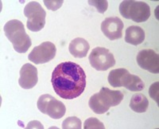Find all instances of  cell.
Returning a JSON list of instances; mask_svg holds the SVG:
<instances>
[{"instance_id":"1","label":"cell","mask_w":159,"mask_h":129,"mask_svg":"<svg viewBox=\"0 0 159 129\" xmlns=\"http://www.w3.org/2000/svg\"><path fill=\"white\" fill-rule=\"evenodd\" d=\"M55 93L65 100L75 99L86 87V74L78 64L62 62L54 69L51 79Z\"/></svg>"},{"instance_id":"2","label":"cell","mask_w":159,"mask_h":129,"mask_svg":"<svg viewBox=\"0 0 159 129\" xmlns=\"http://www.w3.org/2000/svg\"><path fill=\"white\" fill-rule=\"evenodd\" d=\"M4 32L16 52L19 53L27 52L31 46V39L25 32L22 22L17 19L10 20L4 25Z\"/></svg>"},{"instance_id":"3","label":"cell","mask_w":159,"mask_h":129,"mask_svg":"<svg viewBox=\"0 0 159 129\" xmlns=\"http://www.w3.org/2000/svg\"><path fill=\"white\" fill-rule=\"evenodd\" d=\"M119 12L123 18L135 22H146L150 16V8L148 4L133 0L122 2L119 5Z\"/></svg>"},{"instance_id":"4","label":"cell","mask_w":159,"mask_h":129,"mask_svg":"<svg viewBox=\"0 0 159 129\" xmlns=\"http://www.w3.org/2000/svg\"><path fill=\"white\" fill-rule=\"evenodd\" d=\"M24 15L27 18L26 26L33 32L42 30L45 25L46 12L38 2H30L25 7Z\"/></svg>"},{"instance_id":"5","label":"cell","mask_w":159,"mask_h":129,"mask_svg":"<svg viewBox=\"0 0 159 129\" xmlns=\"http://www.w3.org/2000/svg\"><path fill=\"white\" fill-rule=\"evenodd\" d=\"M89 59L92 67L98 71H106L116 65L114 55L104 47H96L92 49Z\"/></svg>"},{"instance_id":"6","label":"cell","mask_w":159,"mask_h":129,"mask_svg":"<svg viewBox=\"0 0 159 129\" xmlns=\"http://www.w3.org/2000/svg\"><path fill=\"white\" fill-rule=\"evenodd\" d=\"M56 52L54 44L51 42H44L32 49L28 58L36 65L47 63L54 58Z\"/></svg>"},{"instance_id":"7","label":"cell","mask_w":159,"mask_h":129,"mask_svg":"<svg viewBox=\"0 0 159 129\" xmlns=\"http://www.w3.org/2000/svg\"><path fill=\"white\" fill-rule=\"evenodd\" d=\"M138 65L142 69L152 73H159V56L153 49H143L136 58Z\"/></svg>"},{"instance_id":"8","label":"cell","mask_w":159,"mask_h":129,"mask_svg":"<svg viewBox=\"0 0 159 129\" xmlns=\"http://www.w3.org/2000/svg\"><path fill=\"white\" fill-rule=\"evenodd\" d=\"M123 22L118 17L105 18L101 23V30L111 41L118 40L123 36Z\"/></svg>"},{"instance_id":"9","label":"cell","mask_w":159,"mask_h":129,"mask_svg":"<svg viewBox=\"0 0 159 129\" xmlns=\"http://www.w3.org/2000/svg\"><path fill=\"white\" fill-rule=\"evenodd\" d=\"M38 69L31 64H25L20 69L19 85L24 89H30L38 83Z\"/></svg>"},{"instance_id":"10","label":"cell","mask_w":159,"mask_h":129,"mask_svg":"<svg viewBox=\"0 0 159 129\" xmlns=\"http://www.w3.org/2000/svg\"><path fill=\"white\" fill-rule=\"evenodd\" d=\"M103 104L110 108L111 107L119 105L123 99V94L120 91H114L106 87L101 88L99 93Z\"/></svg>"},{"instance_id":"11","label":"cell","mask_w":159,"mask_h":129,"mask_svg":"<svg viewBox=\"0 0 159 129\" xmlns=\"http://www.w3.org/2000/svg\"><path fill=\"white\" fill-rule=\"evenodd\" d=\"M120 85L132 92L142 91L145 88V84L141 78L136 75L130 74L127 70L125 71V73L122 76Z\"/></svg>"},{"instance_id":"12","label":"cell","mask_w":159,"mask_h":129,"mask_svg":"<svg viewBox=\"0 0 159 129\" xmlns=\"http://www.w3.org/2000/svg\"><path fill=\"white\" fill-rule=\"evenodd\" d=\"M90 49L89 43L82 38H76L69 44V50L76 58H83L86 57Z\"/></svg>"},{"instance_id":"13","label":"cell","mask_w":159,"mask_h":129,"mask_svg":"<svg viewBox=\"0 0 159 129\" xmlns=\"http://www.w3.org/2000/svg\"><path fill=\"white\" fill-rule=\"evenodd\" d=\"M145 39V31L137 25H130L126 30L125 42L133 46L143 43Z\"/></svg>"},{"instance_id":"14","label":"cell","mask_w":159,"mask_h":129,"mask_svg":"<svg viewBox=\"0 0 159 129\" xmlns=\"http://www.w3.org/2000/svg\"><path fill=\"white\" fill-rule=\"evenodd\" d=\"M65 113H66V108L65 104L60 100L55 99L54 97H52L49 100L45 110V114L48 115L50 118L55 120L62 118L65 116Z\"/></svg>"},{"instance_id":"15","label":"cell","mask_w":159,"mask_h":129,"mask_svg":"<svg viewBox=\"0 0 159 129\" xmlns=\"http://www.w3.org/2000/svg\"><path fill=\"white\" fill-rule=\"evenodd\" d=\"M149 107V101L146 96L142 93H136L132 96L130 102V108L134 112L143 113L147 112Z\"/></svg>"},{"instance_id":"16","label":"cell","mask_w":159,"mask_h":129,"mask_svg":"<svg viewBox=\"0 0 159 129\" xmlns=\"http://www.w3.org/2000/svg\"><path fill=\"white\" fill-rule=\"evenodd\" d=\"M89 105L92 111L96 114H103L109 110V108H107L102 101L99 93L91 96L89 101Z\"/></svg>"},{"instance_id":"17","label":"cell","mask_w":159,"mask_h":129,"mask_svg":"<svg viewBox=\"0 0 159 129\" xmlns=\"http://www.w3.org/2000/svg\"><path fill=\"white\" fill-rule=\"evenodd\" d=\"M62 128H81V120L76 117H69L62 123Z\"/></svg>"},{"instance_id":"18","label":"cell","mask_w":159,"mask_h":129,"mask_svg":"<svg viewBox=\"0 0 159 129\" xmlns=\"http://www.w3.org/2000/svg\"><path fill=\"white\" fill-rule=\"evenodd\" d=\"M53 96H52L49 94H44L42 95L38 98V102H37V105H38V108L39 109V111L42 113L43 114H45V110H46V107H47L48 103L49 100L52 98Z\"/></svg>"},{"instance_id":"19","label":"cell","mask_w":159,"mask_h":129,"mask_svg":"<svg viewBox=\"0 0 159 129\" xmlns=\"http://www.w3.org/2000/svg\"><path fill=\"white\" fill-rule=\"evenodd\" d=\"M84 127V128H104V125L97 118L91 117L85 120Z\"/></svg>"},{"instance_id":"20","label":"cell","mask_w":159,"mask_h":129,"mask_svg":"<svg viewBox=\"0 0 159 129\" xmlns=\"http://www.w3.org/2000/svg\"><path fill=\"white\" fill-rule=\"evenodd\" d=\"M89 3L91 6L95 7L98 12L100 13V14H103L108 7V2L106 0L105 1H92V0H89Z\"/></svg>"},{"instance_id":"21","label":"cell","mask_w":159,"mask_h":129,"mask_svg":"<svg viewBox=\"0 0 159 129\" xmlns=\"http://www.w3.org/2000/svg\"><path fill=\"white\" fill-rule=\"evenodd\" d=\"M64 1L62 0H57V1H48V0H44V4L46 7L51 11H57V10L60 9L61 7L62 4H63Z\"/></svg>"},{"instance_id":"22","label":"cell","mask_w":159,"mask_h":129,"mask_svg":"<svg viewBox=\"0 0 159 129\" xmlns=\"http://www.w3.org/2000/svg\"><path fill=\"white\" fill-rule=\"evenodd\" d=\"M158 81L155 82L150 87V90H149V94H150V97L154 100H155L156 103L158 105L159 104V100H158Z\"/></svg>"},{"instance_id":"23","label":"cell","mask_w":159,"mask_h":129,"mask_svg":"<svg viewBox=\"0 0 159 129\" xmlns=\"http://www.w3.org/2000/svg\"><path fill=\"white\" fill-rule=\"evenodd\" d=\"M30 127H38V128H43V125L42 124H40L39 121L37 120H34L31 121L29 124L27 125V128H30Z\"/></svg>"}]
</instances>
